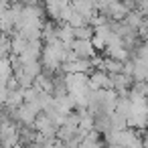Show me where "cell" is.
I'll return each mask as SVG.
<instances>
[{
  "label": "cell",
  "mask_w": 148,
  "mask_h": 148,
  "mask_svg": "<svg viewBox=\"0 0 148 148\" xmlns=\"http://www.w3.org/2000/svg\"><path fill=\"white\" fill-rule=\"evenodd\" d=\"M33 128H35V132H39V134L45 136V138H55V132H57L55 122H53L45 112H39V114H37V118H35V122H33Z\"/></svg>",
  "instance_id": "6da1fadb"
},
{
  "label": "cell",
  "mask_w": 148,
  "mask_h": 148,
  "mask_svg": "<svg viewBox=\"0 0 148 148\" xmlns=\"http://www.w3.org/2000/svg\"><path fill=\"white\" fill-rule=\"evenodd\" d=\"M97 12H103L110 21H124V16L130 10L126 8V4L122 2V0H108V4L101 10H97Z\"/></svg>",
  "instance_id": "7a4b0ae2"
},
{
  "label": "cell",
  "mask_w": 148,
  "mask_h": 148,
  "mask_svg": "<svg viewBox=\"0 0 148 148\" xmlns=\"http://www.w3.org/2000/svg\"><path fill=\"white\" fill-rule=\"evenodd\" d=\"M87 85H89V89H112V77L106 71L93 69L87 75Z\"/></svg>",
  "instance_id": "3957f363"
},
{
  "label": "cell",
  "mask_w": 148,
  "mask_h": 148,
  "mask_svg": "<svg viewBox=\"0 0 148 148\" xmlns=\"http://www.w3.org/2000/svg\"><path fill=\"white\" fill-rule=\"evenodd\" d=\"M110 77H112V89H114L118 95H128V91H130L134 79H132L130 75L122 73V71H120V73H112Z\"/></svg>",
  "instance_id": "277c9868"
},
{
  "label": "cell",
  "mask_w": 148,
  "mask_h": 148,
  "mask_svg": "<svg viewBox=\"0 0 148 148\" xmlns=\"http://www.w3.org/2000/svg\"><path fill=\"white\" fill-rule=\"evenodd\" d=\"M71 51L75 53L77 59H91L95 55V49H93L89 39H75L71 43Z\"/></svg>",
  "instance_id": "5b68a950"
},
{
  "label": "cell",
  "mask_w": 148,
  "mask_h": 148,
  "mask_svg": "<svg viewBox=\"0 0 148 148\" xmlns=\"http://www.w3.org/2000/svg\"><path fill=\"white\" fill-rule=\"evenodd\" d=\"M134 61V71H132V79L134 81H146L148 83V61L132 57Z\"/></svg>",
  "instance_id": "8992f818"
},
{
  "label": "cell",
  "mask_w": 148,
  "mask_h": 148,
  "mask_svg": "<svg viewBox=\"0 0 148 148\" xmlns=\"http://www.w3.org/2000/svg\"><path fill=\"white\" fill-rule=\"evenodd\" d=\"M57 39L63 43V45H67V47H71V43L75 41V33H73V27H69L67 23H57Z\"/></svg>",
  "instance_id": "52a82bcc"
},
{
  "label": "cell",
  "mask_w": 148,
  "mask_h": 148,
  "mask_svg": "<svg viewBox=\"0 0 148 148\" xmlns=\"http://www.w3.org/2000/svg\"><path fill=\"white\" fill-rule=\"evenodd\" d=\"M95 69H99V71H106V73H120L122 71V61H118V59H112V57H103V59H99V63H97V67Z\"/></svg>",
  "instance_id": "ba28073f"
},
{
  "label": "cell",
  "mask_w": 148,
  "mask_h": 148,
  "mask_svg": "<svg viewBox=\"0 0 148 148\" xmlns=\"http://www.w3.org/2000/svg\"><path fill=\"white\" fill-rule=\"evenodd\" d=\"M73 33H75V39H91V37H93V27L85 23V25H81V27H75Z\"/></svg>",
  "instance_id": "9c48e42d"
},
{
  "label": "cell",
  "mask_w": 148,
  "mask_h": 148,
  "mask_svg": "<svg viewBox=\"0 0 148 148\" xmlns=\"http://www.w3.org/2000/svg\"><path fill=\"white\" fill-rule=\"evenodd\" d=\"M23 69L35 79V77L43 71V65H41V61H29V63H23Z\"/></svg>",
  "instance_id": "30bf717a"
},
{
  "label": "cell",
  "mask_w": 148,
  "mask_h": 148,
  "mask_svg": "<svg viewBox=\"0 0 148 148\" xmlns=\"http://www.w3.org/2000/svg\"><path fill=\"white\" fill-rule=\"evenodd\" d=\"M67 25L75 29V27H81V25H85V18H83L81 14H77V12L73 10V12L69 14V18H67Z\"/></svg>",
  "instance_id": "8fae6325"
},
{
  "label": "cell",
  "mask_w": 148,
  "mask_h": 148,
  "mask_svg": "<svg viewBox=\"0 0 148 148\" xmlns=\"http://www.w3.org/2000/svg\"><path fill=\"white\" fill-rule=\"evenodd\" d=\"M89 41H91V45H93L95 53H97V51H106V39H103V37H99V35H95V33H93V37H91Z\"/></svg>",
  "instance_id": "7c38bea8"
},
{
  "label": "cell",
  "mask_w": 148,
  "mask_h": 148,
  "mask_svg": "<svg viewBox=\"0 0 148 148\" xmlns=\"http://www.w3.org/2000/svg\"><path fill=\"white\" fill-rule=\"evenodd\" d=\"M146 101H148V89H146Z\"/></svg>",
  "instance_id": "4fadbf2b"
}]
</instances>
